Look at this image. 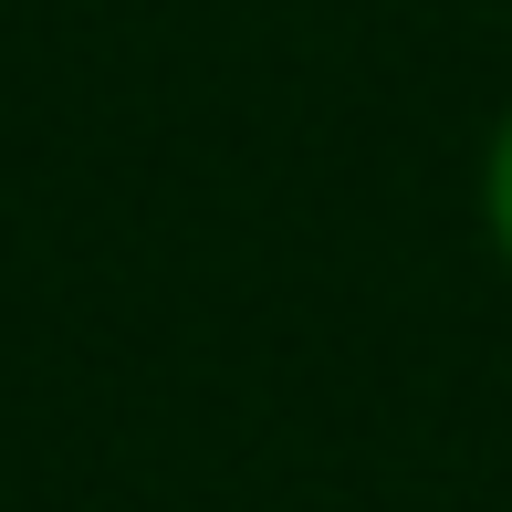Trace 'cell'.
I'll use <instances>...</instances> for the list:
<instances>
[{
    "mask_svg": "<svg viewBox=\"0 0 512 512\" xmlns=\"http://www.w3.org/2000/svg\"><path fill=\"white\" fill-rule=\"evenodd\" d=\"M492 230H502V251H512V126H502V147H492Z\"/></svg>",
    "mask_w": 512,
    "mask_h": 512,
    "instance_id": "cell-1",
    "label": "cell"
}]
</instances>
